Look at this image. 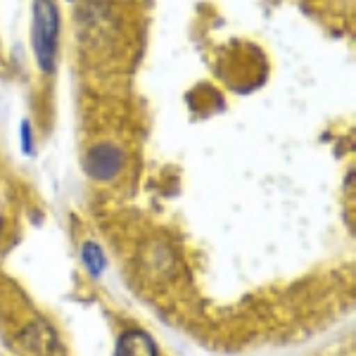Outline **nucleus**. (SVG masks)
Returning a JSON list of instances; mask_svg holds the SVG:
<instances>
[{
	"instance_id": "f257e3e1",
	"label": "nucleus",
	"mask_w": 356,
	"mask_h": 356,
	"mask_svg": "<svg viewBox=\"0 0 356 356\" xmlns=\"http://www.w3.org/2000/svg\"><path fill=\"white\" fill-rule=\"evenodd\" d=\"M31 41L38 67L45 74H53L57 67V50H60V10L53 0H33Z\"/></svg>"
},
{
	"instance_id": "f03ea898",
	"label": "nucleus",
	"mask_w": 356,
	"mask_h": 356,
	"mask_svg": "<svg viewBox=\"0 0 356 356\" xmlns=\"http://www.w3.org/2000/svg\"><path fill=\"white\" fill-rule=\"evenodd\" d=\"M124 166V152L117 145H95L93 150L86 154V171L95 181H112L114 176H119Z\"/></svg>"
},
{
	"instance_id": "7ed1b4c3",
	"label": "nucleus",
	"mask_w": 356,
	"mask_h": 356,
	"mask_svg": "<svg viewBox=\"0 0 356 356\" xmlns=\"http://www.w3.org/2000/svg\"><path fill=\"white\" fill-rule=\"evenodd\" d=\"M117 356H159V352L147 332L126 330L117 340Z\"/></svg>"
},
{
	"instance_id": "20e7f679",
	"label": "nucleus",
	"mask_w": 356,
	"mask_h": 356,
	"mask_svg": "<svg viewBox=\"0 0 356 356\" xmlns=\"http://www.w3.org/2000/svg\"><path fill=\"white\" fill-rule=\"evenodd\" d=\"M81 257H83V264L90 271V275H93V278H100L102 271H105V254H102L100 245L86 243L83 250H81Z\"/></svg>"
},
{
	"instance_id": "39448f33",
	"label": "nucleus",
	"mask_w": 356,
	"mask_h": 356,
	"mask_svg": "<svg viewBox=\"0 0 356 356\" xmlns=\"http://www.w3.org/2000/svg\"><path fill=\"white\" fill-rule=\"evenodd\" d=\"M22 150L26 154L33 152V136H31V124L22 122Z\"/></svg>"
}]
</instances>
